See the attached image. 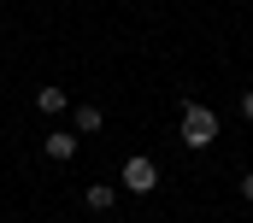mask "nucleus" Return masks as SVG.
<instances>
[{
    "label": "nucleus",
    "mask_w": 253,
    "mask_h": 223,
    "mask_svg": "<svg viewBox=\"0 0 253 223\" xmlns=\"http://www.w3.org/2000/svg\"><path fill=\"white\" fill-rule=\"evenodd\" d=\"M177 135H183V147H189V153H206V147L218 141V112L200 106V100H189V106H183V129H177Z\"/></svg>",
    "instance_id": "obj_1"
},
{
    "label": "nucleus",
    "mask_w": 253,
    "mask_h": 223,
    "mask_svg": "<svg viewBox=\"0 0 253 223\" xmlns=\"http://www.w3.org/2000/svg\"><path fill=\"white\" fill-rule=\"evenodd\" d=\"M118 188H124V194H153V188H159V165H153L147 153H129L124 165H118Z\"/></svg>",
    "instance_id": "obj_2"
},
{
    "label": "nucleus",
    "mask_w": 253,
    "mask_h": 223,
    "mask_svg": "<svg viewBox=\"0 0 253 223\" xmlns=\"http://www.w3.org/2000/svg\"><path fill=\"white\" fill-rule=\"evenodd\" d=\"M42 153H47L53 165H71V159H77V129H47Z\"/></svg>",
    "instance_id": "obj_3"
},
{
    "label": "nucleus",
    "mask_w": 253,
    "mask_h": 223,
    "mask_svg": "<svg viewBox=\"0 0 253 223\" xmlns=\"http://www.w3.org/2000/svg\"><path fill=\"white\" fill-rule=\"evenodd\" d=\"M36 112H42V117H65V112H71V94H65L59 82H42V88H36Z\"/></svg>",
    "instance_id": "obj_4"
},
{
    "label": "nucleus",
    "mask_w": 253,
    "mask_h": 223,
    "mask_svg": "<svg viewBox=\"0 0 253 223\" xmlns=\"http://www.w3.org/2000/svg\"><path fill=\"white\" fill-rule=\"evenodd\" d=\"M83 206H88V212H112V206H118V188H112V182H88V188H83Z\"/></svg>",
    "instance_id": "obj_5"
},
{
    "label": "nucleus",
    "mask_w": 253,
    "mask_h": 223,
    "mask_svg": "<svg viewBox=\"0 0 253 223\" xmlns=\"http://www.w3.org/2000/svg\"><path fill=\"white\" fill-rule=\"evenodd\" d=\"M71 129H77V135H94V129H106L100 106H71Z\"/></svg>",
    "instance_id": "obj_6"
},
{
    "label": "nucleus",
    "mask_w": 253,
    "mask_h": 223,
    "mask_svg": "<svg viewBox=\"0 0 253 223\" xmlns=\"http://www.w3.org/2000/svg\"><path fill=\"white\" fill-rule=\"evenodd\" d=\"M242 200L253 206V170H242Z\"/></svg>",
    "instance_id": "obj_7"
},
{
    "label": "nucleus",
    "mask_w": 253,
    "mask_h": 223,
    "mask_svg": "<svg viewBox=\"0 0 253 223\" xmlns=\"http://www.w3.org/2000/svg\"><path fill=\"white\" fill-rule=\"evenodd\" d=\"M242 117H248V123H253V88H248V94H242Z\"/></svg>",
    "instance_id": "obj_8"
}]
</instances>
